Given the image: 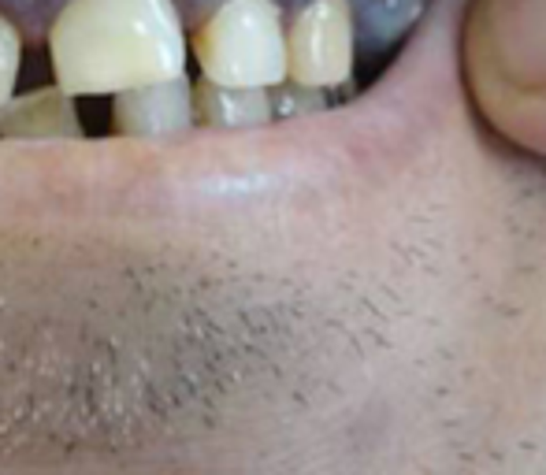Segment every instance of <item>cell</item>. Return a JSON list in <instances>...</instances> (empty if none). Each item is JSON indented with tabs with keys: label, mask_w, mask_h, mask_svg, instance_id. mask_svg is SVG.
<instances>
[{
	"label": "cell",
	"mask_w": 546,
	"mask_h": 475,
	"mask_svg": "<svg viewBox=\"0 0 546 475\" xmlns=\"http://www.w3.org/2000/svg\"><path fill=\"white\" fill-rule=\"evenodd\" d=\"M324 0H0V145H179L312 112Z\"/></svg>",
	"instance_id": "6da1fadb"
}]
</instances>
